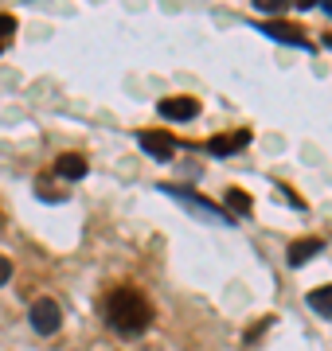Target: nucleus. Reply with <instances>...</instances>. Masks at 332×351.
I'll return each mask as SVG.
<instances>
[{
  "instance_id": "nucleus-3",
  "label": "nucleus",
  "mask_w": 332,
  "mask_h": 351,
  "mask_svg": "<svg viewBox=\"0 0 332 351\" xmlns=\"http://www.w3.org/2000/svg\"><path fill=\"white\" fill-rule=\"evenodd\" d=\"M27 320H32V328H36L39 336H55L59 324H63V308H59V301H51V297H39V301L32 304Z\"/></svg>"
},
{
  "instance_id": "nucleus-1",
  "label": "nucleus",
  "mask_w": 332,
  "mask_h": 351,
  "mask_svg": "<svg viewBox=\"0 0 332 351\" xmlns=\"http://www.w3.org/2000/svg\"><path fill=\"white\" fill-rule=\"evenodd\" d=\"M102 316L117 336H141L145 328L153 324V308H149V301H145V293L133 289V285L110 289L106 301H102Z\"/></svg>"
},
{
  "instance_id": "nucleus-11",
  "label": "nucleus",
  "mask_w": 332,
  "mask_h": 351,
  "mask_svg": "<svg viewBox=\"0 0 332 351\" xmlns=\"http://www.w3.org/2000/svg\"><path fill=\"white\" fill-rule=\"evenodd\" d=\"M246 211H250V195L239 191V188H230L227 191V215L235 219V215H246Z\"/></svg>"
},
{
  "instance_id": "nucleus-8",
  "label": "nucleus",
  "mask_w": 332,
  "mask_h": 351,
  "mask_svg": "<svg viewBox=\"0 0 332 351\" xmlns=\"http://www.w3.org/2000/svg\"><path fill=\"white\" fill-rule=\"evenodd\" d=\"M55 176H63V180H82L86 176V160L78 156V152H67L55 160Z\"/></svg>"
},
{
  "instance_id": "nucleus-6",
  "label": "nucleus",
  "mask_w": 332,
  "mask_h": 351,
  "mask_svg": "<svg viewBox=\"0 0 332 351\" xmlns=\"http://www.w3.org/2000/svg\"><path fill=\"white\" fill-rule=\"evenodd\" d=\"M250 145V129H235V133H227V137H211V145L207 149L215 152V156H230V152H239Z\"/></svg>"
},
{
  "instance_id": "nucleus-9",
  "label": "nucleus",
  "mask_w": 332,
  "mask_h": 351,
  "mask_svg": "<svg viewBox=\"0 0 332 351\" xmlns=\"http://www.w3.org/2000/svg\"><path fill=\"white\" fill-rule=\"evenodd\" d=\"M320 246H324V242H320V239H305V242H294V246H289V265H305L309 258H313V254L320 250Z\"/></svg>"
},
{
  "instance_id": "nucleus-4",
  "label": "nucleus",
  "mask_w": 332,
  "mask_h": 351,
  "mask_svg": "<svg viewBox=\"0 0 332 351\" xmlns=\"http://www.w3.org/2000/svg\"><path fill=\"white\" fill-rule=\"evenodd\" d=\"M137 145H141L145 152H149L153 160H172V152H176V141L165 137V133H141Z\"/></svg>"
},
{
  "instance_id": "nucleus-2",
  "label": "nucleus",
  "mask_w": 332,
  "mask_h": 351,
  "mask_svg": "<svg viewBox=\"0 0 332 351\" xmlns=\"http://www.w3.org/2000/svg\"><path fill=\"white\" fill-rule=\"evenodd\" d=\"M161 191H168L176 203H184L188 211L195 215V219H204V223H219V226H235V219H230L223 207H215V203H207V199H200V195H192V191H180V188H172V184H165Z\"/></svg>"
},
{
  "instance_id": "nucleus-5",
  "label": "nucleus",
  "mask_w": 332,
  "mask_h": 351,
  "mask_svg": "<svg viewBox=\"0 0 332 351\" xmlns=\"http://www.w3.org/2000/svg\"><path fill=\"white\" fill-rule=\"evenodd\" d=\"M195 113H200V101L195 98H165L161 101V117H168V121H192Z\"/></svg>"
},
{
  "instance_id": "nucleus-10",
  "label": "nucleus",
  "mask_w": 332,
  "mask_h": 351,
  "mask_svg": "<svg viewBox=\"0 0 332 351\" xmlns=\"http://www.w3.org/2000/svg\"><path fill=\"white\" fill-rule=\"evenodd\" d=\"M309 308L320 316H332V285L329 289H317V293H309Z\"/></svg>"
},
{
  "instance_id": "nucleus-15",
  "label": "nucleus",
  "mask_w": 332,
  "mask_h": 351,
  "mask_svg": "<svg viewBox=\"0 0 332 351\" xmlns=\"http://www.w3.org/2000/svg\"><path fill=\"white\" fill-rule=\"evenodd\" d=\"M324 47H332V36H324Z\"/></svg>"
},
{
  "instance_id": "nucleus-12",
  "label": "nucleus",
  "mask_w": 332,
  "mask_h": 351,
  "mask_svg": "<svg viewBox=\"0 0 332 351\" xmlns=\"http://www.w3.org/2000/svg\"><path fill=\"white\" fill-rule=\"evenodd\" d=\"M12 36H16V16H0V55L8 51Z\"/></svg>"
},
{
  "instance_id": "nucleus-13",
  "label": "nucleus",
  "mask_w": 332,
  "mask_h": 351,
  "mask_svg": "<svg viewBox=\"0 0 332 351\" xmlns=\"http://www.w3.org/2000/svg\"><path fill=\"white\" fill-rule=\"evenodd\" d=\"M8 277H12V262H8V258H4V254H0V285H4V281H8Z\"/></svg>"
},
{
  "instance_id": "nucleus-14",
  "label": "nucleus",
  "mask_w": 332,
  "mask_h": 351,
  "mask_svg": "<svg viewBox=\"0 0 332 351\" xmlns=\"http://www.w3.org/2000/svg\"><path fill=\"white\" fill-rule=\"evenodd\" d=\"M320 8H324V12L332 16V0H320Z\"/></svg>"
},
{
  "instance_id": "nucleus-7",
  "label": "nucleus",
  "mask_w": 332,
  "mask_h": 351,
  "mask_svg": "<svg viewBox=\"0 0 332 351\" xmlns=\"http://www.w3.org/2000/svg\"><path fill=\"white\" fill-rule=\"evenodd\" d=\"M262 32H266L270 39H278V43H289V47H309V39L297 32V27L289 24H281V20H274V24H258Z\"/></svg>"
}]
</instances>
